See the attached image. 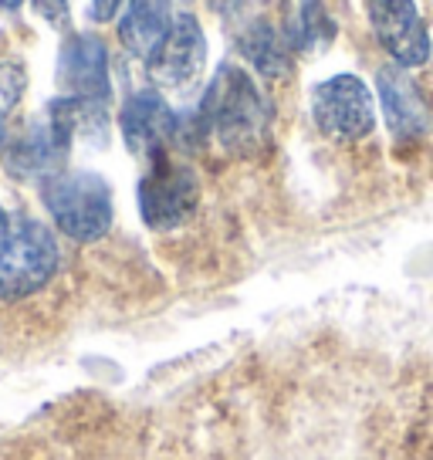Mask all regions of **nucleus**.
Segmentation results:
<instances>
[{
  "instance_id": "1",
  "label": "nucleus",
  "mask_w": 433,
  "mask_h": 460,
  "mask_svg": "<svg viewBox=\"0 0 433 460\" xmlns=\"http://www.w3.org/2000/svg\"><path fill=\"white\" fill-rule=\"evenodd\" d=\"M271 119V102L254 82V75L227 61L216 68L214 82L207 85L190 119L176 115V143L190 149L203 139H214L234 156H251L268 143Z\"/></svg>"
},
{
  "instance_id": "2",
  "label": "nucleus",
  "mask_w": 433,
  "mask_h": 460,
  "mask_svg": "<svg viewBox=\"0 0 433 460\" xmlns=\"http://www.w3.org/2000/svg\"><path fill=\"white\" fill-rule=\"evenodd\" d=\"M44 210L78 244H95L112 227V187L92 170H61L41 183Z\"/></svg>"
},
{
  "instance_id": "3",
  "label": "nucleus",
  "mask_w": 433,
  "mask_h": 460,
  "mask_svg": "<svg viewBox=\"0 0 433 460\" xmlns=\"http://www.w3.org/2000/svg\"><path fill=\"white\" fill-rule=\"evenodd\" d=\"M61 251L51 227L34 217H11L0 234V298L24 302L58 274Z\"/></svg>"
},
{
  "instance_id": "4",
  "label": "nucleus",
  "mask_w": 433,
  "mask_h": 460,
  "mask_svg": "<svg viewBox=\"0 0 433 460\" xmlns=\"http://www.w3.org/2000/svg\"><path fill=\"white\" fill-rule=\"evenodd\" d=\"M72 143V109H68V99L58 95V99L48 102L41 119H34L17 136H11V143L4 149L7 172L17 176V180H28V183H44L48 176L65 170Z\"/></svg>"
},
{
  "instance_id": "5",
  "label": "nucleus",
  "mask_w": 433,
  "mask_h": 460,
  "mask_svg": "<svg viewBox=\"0 0 433 460\" xmlns=\"http://www.w3.org/2000/svg\"><path fill=\"white\" fill-rule=\"evenodd\" d=\"M312 119L335 143H359L376 129V102L359 75H332L312 92Z\"/></svg>"
},
{
  "instance_id": "6",
  "label": "nucleus",
  "mask_w": 433,
  "mask_h": 460,
  "mask_svg": "<svg viewBox=\"0 0 433 460\" xmlns=\"http://www.w3.org/2000/svg\"><path fill=\"white\" fill-rule=\"evenodd\" d=\"M200 200V183L197 172L187 163L166 159V153L153 156V166L139 180V210H143L146 227L173 230L187 224Z\"/></svg>"
},
{
  "instance_id": "7",
  "label": "nucleus",
  "mask_w": 433,
  "mask_h": 460,
  "mask_svg": "<svg viewBox=\"0 0 433 460\" xmlns=\"http://www.w3.org/2000/svg\"><path fill=\"white\" fill-rule=\"evenodd\" d=\"M207 68V34H203L197 14L176 11L166 41L156 48V55L146 61V72L159 92H187L200 82Z\"/></svg>"
},
{
  "instance_id": "8",
  "label": "nucleus",
  "mask_w": 433,
  "mask_h": 460,
  "mask_svg": "<svg viewBox=\"0 0 433 460\" xmlns=\"http://www.w3.org/2000/svg\"><path fill=\"white\" fill-rule=\"evenodd\" d=\"M366 14L376 41L386 48V55L400 68H420L433 55L430 31L420 17V7L413 0H366Z\"/></svg>"
},
{
  "instance_id": "9",
  "label": "nucleus",
  "mask_w": 433,
  "mask_h": 460,
  "mask_svg": "<svg viewBox=\"0 0 433 460\" xmlns=\"http://www.w3.org/2000/svg\"><path fill=\"white\" fill-rule=\"evenodd\" d=\"M119 129L132 156L153 159L176 139V112L159 88H139L122 102Z\"/></svg>"
},
{
  "instance_id": "10",
  "label": "nucleus",
  "mask_w": 433,
  "mask_h": 460,
  "mask_svg": "<svg viewBox=\"0 0 433 460\" xmlns=\"http://www.w3.org/2000/svg\"><path fill=\"white\" fill-rule=\"evenodd\" d=\"M58 85L75 99H112V75H109V48L99 34L82 31L68 34L58 51Z\"/></svg>"
},
{
  "instance_id": "11",
  "label": "nucleus",
  "mask_w": 433,
  "mask_h": 460,
  "mask_svg": "<svg viewBox=\"0 0 433 460\" xmlns=\"http://www.w3.org/2000/svg\"><path fill=\"white\" fill-rule=\"evenodd\" d=\"M376 92H379V109L386 119V129L396 139H423L430 132V109L413 85V78L400 65H383L376 72Z\"/></svg>"
},
{
  "instance_id": "12",
  "label": "nucleus",
  "mask_w": 433,
  "mask_h": 460,
  "mask_svg": "<svg viewBox=\"0 0 433 460\" xmlns=\"http://www.w3.org/2000/svg\"><path fill=\"white\" fill-rule=\"evenodd\" d=\"M237 55L244 58L247 68L264 82H285L295 68V51H291L285 31H278L268 17H258L241 28Z\"/></svg>"
},
{
  "instance_id": "13",
  "label": "nucleus",
  "mask_w": 433,
  "mask_h": 460,
  "mask_svg": "<svg viewBox=\"0 0 433 460\" xmlns=\"http://www.w3.org/2000/svg\"><path fill=\"white\" fill-rule=\"evenodd\" d=\"M173 0H126L122 14H119V41L139 61H149L156 55V48L166 41L170 24H173Z\"/></svg>"
},
{
  "instance_id": "14",
  "label": "nucleus",
  "mask_w": 433,
  "mask_h": 460,
  "mask_svg": "<svg viewBox=\"0 0 433 460\" xmlns=\"http://www.w3.org/2000/svg\"><path fill=\"white\" fill-rule=\"evenodd\" d=\"M285 38H288L295 58L325 51L335 38V21L329 14V7H325V0H298Z\"/></svg>"
},
{
  "instance_id": "15",
  "label": "nucleus",
  "mask_w": 433,
  "mask_h": 460,
  "mask_svg": "<svg viewBox=\"0 0 433 460\" xmlns=\"http://www.w3.org/2000/svg\"><path fill=\"white\" fill-rule=\"evenodd\" d=\"M28 92V72L17 61H4L0 65V153L11 143V112H14L21 99Z\"/></svg>"
},
{
  "instance_id": "16",
  "label": "nucleus",
  "mask_w": 433,
  "mask_h": 460,
  "mask_svg": "<svg viewBox=\"0 0 433 460\" xmlns=\"http://www.w3.org/2000/svg\"><path fill=\"white\" fill-rule=\"evenodd\" d=\"M207 4H210V11H214L220 21L237 24V31H241L244 24L264 17V11H268L271 0H207Z\"/></svg>"
},
{
  "instance_id": "17",
  "label": "nucleus",
  "mask_w": 433,
  "mask_h": 460,
  "mask_svg": "<svg viewBox=\"0 0 433 460\" xmlns=\"http://www.w3.org/2000/svg\"><path fill=\"white\" fill-rule=\"evenodd\" d=\"M34 14L48 21L55 31L72 28V0H34Z\"/></svg>"
},
{
  "instance_id": "18",
  "label": "nucleus",
  "mask_w": 433,
  "mask_h": 460,
  "mask_svg": "<svg viewBox=\"0 0 433 460\" xmlns=\"http://www.w3.org/2000/svg\"><path fill=\"white\" fill-rule=\"evenodd\" d=\"M122 7H126V0H88V17L95 24H109L122 14Z\"/></svg>"
},
{
  "instance_id": "19",
  "label": "nucleus",
  "mask_w": 433,
  "mask_h": 460,
  "mask_svg": "<svg viewBox=\"0 0 433 460\" xmlns=\"http://www.w3.org/2000/svg\"><path fill=\"white\" fill-rule=\"evenodd\" d=\"M24 7V0H0V14H14Z\"/></svg>"
},
{
  "instance_id": "20",
  "label": "nucleus",
  "mask_w": 433,
  "mask_h": 460,
  "mask_svg": "<svg viewBox=\"0 0 433 460\" xmlns=\"http://www.w3.org/2000/svg\"><path fill=\"white\" fill-rule=\"evenodd\" d=\"M11 227V214H7V210H4V207H0V234H4V230Z\"/></svg>"
},
{
  "instance_id": "21",
  "label": "nucleus",
  "mask_w": 433,
  "mask_h": 460,
  "mask_svg": "<svg viewBox=\"0 0 433 460\" xmlns=\"http://www.w3.org/2000/svg\"><path fill=\"white\" fill-rule=\"evenodd\" d=\"M173 4H187V0H173Z\"/></svg>"
}]
</instances>
